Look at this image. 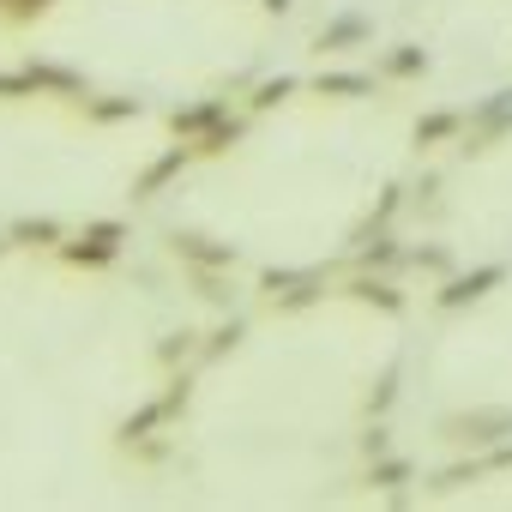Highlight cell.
I'll return each mask as SVG.
<instances>
[{"label": "cell", "instance_id": "6da1fadb", "mask_svg": "<svg viewBox=\"0 0 512 512\" xmlns=\"http://www.w3.org/2000/svg\"><path fill=\"white\" fill-rule=\"evenodd\" d=\"M121 241H127V223L121 217H97V223H85L79 235L61 241V260L79 266V272H97V266H115L121 260Z\"/></svg>", "mask_w": 512, "mask_h": 512}, {"label": "cell", "instance_id": "7a4b0ae2", "mask_svg": "<svg viewBox=\"0 0 512 512\" xmlns=\"http://www.w3.org/2000/svg\"><path fill=\"white\" fill-rule=\"evenodd\" d=\"M260 296H266L278 314L314 308V302L326 296V272H320V266H272V272H260Z\"/></svg>", "mask_w": 512, "mask_h": 512}, {"label": "cell", "instance_id": "3957f363", "mask_svg": "<svg viewBox=\"0 0 512 512\" xmlns=\"http://www.w3.org/2000/svg\"><path fill=\"white\" fill-rule=\"evenodd\" d=\"M440 434H446L452 446H470V452L500 446V440H512V404H476V410H458V416L440 422Z\"/></svg>", "mask_w": 512, "mask_h": 512}, {"label": "cell", "instance_id": "277c9868", "mask_svg": "<svg viewBox=\"0 0 512 512\" xmlns=\"http://www.w3.org/2000/svg\"><path fill=\"white\" fill-rule=\"evenodd\" d=\"M169 253L187 272H229L235 266V241H217L205 229H169Z\"/></svg>", "mask_w": 512, "mask_h": 512}, {"label": "cell", "instance_id": "5b68a950", "mask_svg": "<svg viewBox=\"0 0 512 512\" xmlns=\"http://www.w3.org/2000/svg\"><path fill=\"white\" fill-rule=\"evenodd\" d=\"M187 392H193V380H187V374H175L163 398L139 404V410H133V416H127V422L115 428V434H121V446H139V440H151V434H157V428H163V422H169V416H175V410L187 404Z\"/></svg>", "mask_w": 512, "mask_h": 512}, {"label": "cell", "instance_id": "8992f818", "mask_svg": "<svg viewBox=\"0 0 512 512\" xmlns=\"http://www.w3.org/2000/svg\"><path fill=\"white\" fill-rule=\"evenodd\" d=\"M512 133V91H488L470 115H464V151H488L494 139Z\"/></svg>", "mask_w": 512, "mask_h": 512}, {"label": "cell", "instance_id": "52a82bcc", "mask_svg": "<svg viewBox=\"0 0 512 512\" xmlns=\"http://www.w3.org/2000/svg\"><path fill=\"white\" fill-rule=\"evenodd\" d=\"M506 284V266H476V272H452L440 290H434V308H446V314H458V308H476L488 290H500Z\"/></svg>", "mask_w": 512, "mask_h": 512}, {"label": "cell", "instance_id": "ba28073f", "mask_svg": "<svg viewBox=\"0 0 512 512\" xmlns=\"http://www.w3.org/2000/svg\"><path fill=\"white\" fill-rule=\"evenodd\" d=\"M362 43H374V19L368 13H332L314 31V55H344V49H362Z\"/></svg>", "mask_w": 512, "mask_h": 512}, {"label": "cell", "instance_id": "9c48e42d", "mask_svg": "<svg viewBox=\"0 0 512 512\" xmlns=\"http://www.w3.org/2000/svg\"><path fill=\"white\" fill-rule=\"evenodd\" d=\"M314 91L338 97V103H362V97H374V73H362V67H326V73H314Z\"/></svg>", "mask_w": 512, "mask_h": 512}, {"label": "cell", "instance_id": "30bf717a", "mask_svg": "<svg viewBox=\"0 0 512 512\" xmlns=\"http://www.w3.org/2000/svg\"><path fill=\"white\" fill-rule=\"evenodd\" d=\"M223 115H229V103H223V97H205V103H187V109H175V115H169V133H175L181 145H193V139H199V133H211Z\"/></svg>", "mask_w": 512, "mask_h": 512}, {"label": "cell", "instance_id": "8fae6325", "mask_svg": "<svg viewBox=\"0 0 512 512\" xmlns=\"http://www.w3.org/2000/svg\"><path fill=\"white\" fill-rule=\"evenodd\" d=\"M464 133V109H428V115H416V127H410V139L428 151V145H446V139H458Z\"/></svg>", "mask_w": 512, "mask_h": 512}, {"label": "cell", "instance_id": "7c38bea8", "mask_svg": "<svg viewBox=\"0 0 512 512\" xmlns=\"http://www.w3.org/2000/svg\"><path fill=\"white\" fill-rule=\"evenodd\" d=\"M181 169H187V151H181V145H175V151H163V157H157V163H145V175L133 181V199H157Z\"/></svg>", "mask_w": 512, "mask_h": 512}, {"label": "cell", "instance_id": "4fadbf2b", "mask_svg": "<svg viewBox=\"0 0 512 512\" xmlns=\"http://www.w3.org/2000/svg\"><path fill=\"white\" fill-rule=\"evenodd\" d=\"M7 241H13V247H61L67 229H61V217H13Z\"/></svg>", "mask_w": 512, "mask_h": 512}, {"label": "cell", "instance_id": "5bb4252c", "mask_svg": "<svg viewBox=\"0 0 512 512\" xmlns=\"http://www.w3.org/2000/svg\"><path fill=\"white\" fill-rule=\"evenodd\" d=\"M350 296L368 302V308H380V314H404V296H398L392 278H380V272H356V278H350Z\"/></svg>", "mask_w": 512, "mask_h": 512}, {"label": "cell", "instance_id": "9a60e30c", "mask_svg": "<svg viewBox=\"0 0 512 512\" xmlns=\"http://www.w3.org/2000/svg\"><path fill=\"white\" fill-rule=\"evenodd\" d=\"M410 476H416V464H410L404 452H380V458H368V482L386 488V494H398ZM398 500H404V494H398Z\"/></svg>", "mask_w": 512, "mask_h": 512}, {"label": "cell", "instance_id": "2e32d148", "mask_svg": "<svg viewBox=\"0 0 512 512\" xmlns=\"http://www.w3.org/2000/svg\"><path fill=\"white\" fill-rule=\"evenodd\" d=\"M404 253H410V247H398L392 235H374V241H356V266H362V272H392Z\"/></svg>", "mask_w": 512, "mask_h": 512}, {"label": "cell", "instance_id": "e0dca14e", "mask_svg": "<svg viewBox=\"0 0 512 512\" xmlns=\"http://www.w3.org/2000/svg\"><path fill=\"white\" fill-rule=\"evenodd\" d=\"M380 73H386V79H422V73H428V49H416V43H398V49H386Z\"/></svg>", "mask_w": 512, "mask_h": 512}, {"label": "cell", "instance_id": "ac0fdd59", "mask_svg": "<svg viewBox=\"0 0 512 512\" xmlns=\"http://www.w3.org/2000/svg\"><path fill=\"white\" fill-rule=\"evenodd\" d=\"M235 139H241V121H235V115H223V121H217L211 133H199V139H193L187 151H199V157H223V151H229Z\"/></svg>", "mask_w": 512, "mask_h": 512}, {"label": "cell", "instance_id": "d6986e66", "mask_svg": "<svg viewBox=\"0 0 512 512\" xmlns=\"http://www.w3.org/2000/svg\"><path fill=\"white\" fill-rule=\"evenodd\" d=\"M241 338H247V326H241V320H223L217 332H205V344H199V362H217V356H229Z\"/></svg>", "mask_w": 512, "mask_h": 512}, {"label": "cell", "instance_id": "ffe728a7", "mask_svg": "<svg viewBox=\"0 0 512 512\" xmlns=\"http://www.w3.org/2000/svg\"><path fill=\"white\" fill-rule=\"evenodd\" d=\"M404 260H410L416 272H428V278H452V253H446L440 241H428V247H410Z\"/></svg>", "mask_w": 512, "mask_h": 512}, {"label": "cell", "instance_id": "44dd1931", "mask_svg": "<svg viewBox=\"0 0 512 512\" xmlns=\"http://www.w3.org/2000/svg\"><path fill=\"white\" fill-rule=\"evenodd\" d=\"M145 103L139 97H85V115L91 121H127V115H139Z\"/></svg>", "mask_w": 512, "mask_h": 512}, {"label": "cell", "instance_id": "7402d4cb", "mask_svg": "<svg viewBox=\"0 0 512 512\" xmlns=\"http://www.w3.org/2000/svg\"><path fill=\"white\" fill-rule=\"evenodd\" d=\"M296 85H302L296 73H278V79H260V85H253V97H247V103H253V109H278V103H284V97H290Z\"/></svg>", "mask_w": 512, "mask_h": 512}, {"label": "cell", "instance_id": "603a6c76", "mask_svg": "<svg viewBox=\"0 0 512 512\" xmlns=\"http://www.w3.org/2000/svg\"><path fill=\"white\" fill-rule=\"evenodd\" d=\"M187 356H199V332H187V326L157 344V362H163V368H175V362H187Z\"/></svg>", "mask_w": 512, "mask_h": 512}, {"label": "cell", "instance_id": "cb8c5ba5", "mask_svg": "<svg viewBox=\"0 0 512 512\" xmlns=\"http://www.w3.org/2000/svg\"><path fill=\"white\" fill-rule=\"evenodd\" d=\"M55 7V0H0V19L7 25H31V19H43Z\"/></svg>", "mask_w": 512, "mask_h": 512}, {"label": "cell", "instance_id": "d4e9b609", "mask_svg": "<svg viewBox=\"0 0 512 512\" xmlns=\"http://www.w3.org/2000/svg\"><path fill=\"white\" fill-rule=\"evenodd\" d=\"M205 302H229V272H187Z\"/></svg>", "mask_w": 512, "mask_h": 512}, {"label": "cell", "instance_id": "484cf974", "mask_svg": "<svg viewBox=\"0 0 512 512\" xmlns=\"http://www.w3.org/2000/svg\"><path fill=\"white\" fill-rule=\"evenodd\" d=\"M392 398H398V368H386V374H380V386H374V392H368V410H374V416H380V410H386V404H392Z\"/></svg>", "mask_w": 512, "mask_h": 512}, {"label": "cell", "instance_id": "4316f807", "mask_svg": "<svg viewBox=\"0 0 512 512\" xmlns=\"http://www.w3.org/2000/svg\"><path fill=\"white\" fill-rule=\"evenodd\" d=\"M362 452H368V458H380V452H392V440H386V428H368V434H362Z\"/></svg>", "mask_w": 512, "mask_h": 512}, {"label": "cell", "instance_id": "83f0119b", "mask_svg": "<svg viewBox=\"0 0 512 512\" xmlns=\"http://www.w3.org/2000/svg\"><path fill=\"white\" fill-rule=\"evenodd\" d=\"M260 7H266V13H290V0H260Z\"/></svg>", "mask_w": 512, "mask_h": 512}]
</instances>
